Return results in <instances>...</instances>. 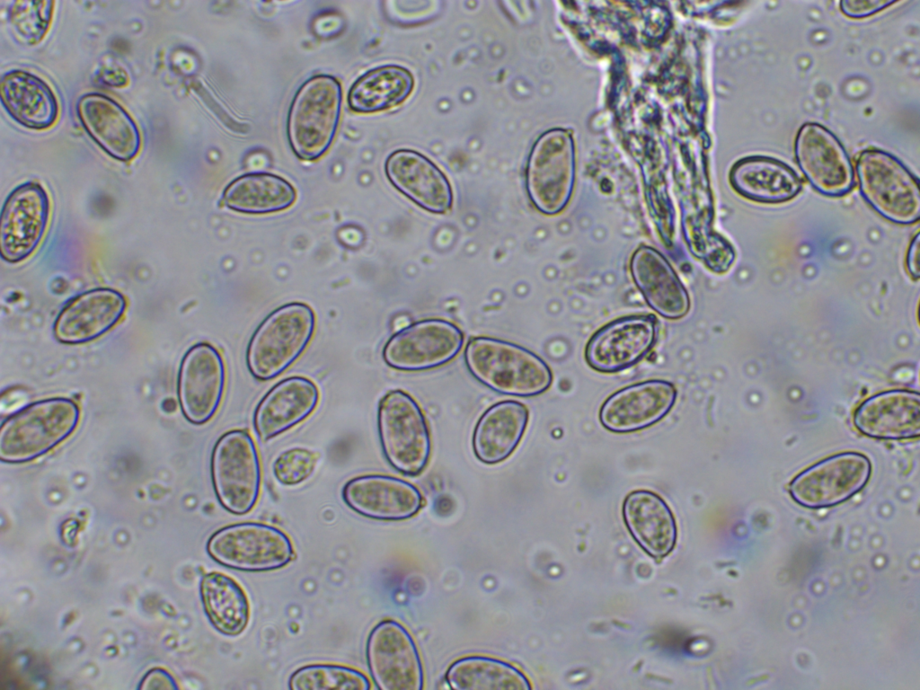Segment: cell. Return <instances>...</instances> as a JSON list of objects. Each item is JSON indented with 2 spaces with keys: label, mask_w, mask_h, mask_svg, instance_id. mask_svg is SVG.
I'll use <instances>...</instances> for the list:
<instances>
[{
  "label": "cell",
  "mask_w": 920,
  "mask_h": 690,
  "mask_svg": "<svg viewBox=\"0 0 920 690\" xmlns=\"http://www.w3.org/2000/svg\"><path fill=\"white\" fill-rule=\"evenodd\" d=\"M793 148L799 168L818 192L838 198L853 190V163L840 140L827 128L818 122L802 124Z\"/></svg>",
  "instance_id": "obj_12"
},
{
  "label": "cell",
  "mask_w": 920,
  "mask_h": 690,
  "mask_svg": "<svg viewBox=\"0 0 920 690\" xmlns=\"http://www.w3.org/2000/svg\"><path fill=\"white\" fill-rule=\"evenodd\" d=\"M0 96L8 114L19 124L36 130L51 127L58 116V102L50 86L24 70H11L0 81Z\"/></svg>",
  "instance_id": "obj_28"
},
{
  "label": "cell",
  "mask_w": 920,
  "mask_h": 690,
  "mask_svg": "<svg viewBox=\"0 0 920 690\" xmlns=\"http://www.w3.org/2000/svg\"><path fill=\"white\" fill-rule=\"evenodd\" d=\"M319 401V388L308 377L292 376L279 381L254 409L252 423L258 438L268 441L303 422Z\"/></svg>",
  "instance_id": "obj_22"
},
{
  "label": "cell",
  "mask_w": 920,
  "mask_h": 690,
  "mask_svg": "<svg viewBox=\"0 0 920 690\" xmlns=\"http://www.w3.org/2000/svg\"><path fill=\"white\" fill-rule=\"evenodd\" d=\"M853 421L863 435L878 439L900 440L920 435V395L908 390L882 392L863 401Z\"/></svg>",
  "instance_id": "obj_24"
},
{
  "label": "cell",
  "mask_w": 920,
  "mask_h": 690,
  "mask_svg": "<svg viewBox=\"0 0 920 690\" xmlns=\"http://www.w3.org/2000/svg\"><path fill=\"white\" fill-rule=\"evenodd\" d=\"M464 358L478 382L501 394L537 396L545 393L553 381L552 369L541 357L505 340L473 337L465 346Z\"/></svg>",
  "instance_id": "obj_1"
},
{
  "label": "cell",
  "mask_w": 920,
  "mask_h": 690,
  "mask_svg": "<svg viewBox=\"0 0 920 690\" xmlns=\"http://www.w3.org/2000/svg\"><path fill=\"white\" fill-rule=\"evenodd\" d=\"M529 420L527 407L515 400L500 401L478 419L472 446L476 458L486 464L508 459L521 442Z\"/></svg>",
  "instance_id": "obj_27"
},
{
  "label": "cell",
  "mask_w": 920,
  "mask_h": 690,
  "mask_svg": "<svg viewBox=\"0 0 920 690\" xmlns=\"http://www.w3.org/2000/svg\"><path fill=\"white\" fill-rule=\"evenodd\" d=\"M919 239L920 234H916L912 238L907 250L905 265L909 276L917 280L919 279Z\"/></svg>",
  "instance_id": "obj_37"
},
{
  "label": "cell",
  "mask_w": 920,
  "mask_h": 690,
  "mask_svg": "<svg viewBox=\"0 0 920 690\" xmlns=\"http://www.w3.org/2000/svg\"><path fill=\"white\" fill-rule=\"evenodd\" d=\"M49 215V198L41 184L26 181L14 188L1 210V258L12 264L29 258L44 237Z\"/></svg>",
  "instance_id": "obj_15"
},
{
  "label": "cell",
  "mask_w": 920,
  "mask_h": 690,
  "mask_svg": "<svg viewBox=\"0 0 920 690\" xmlns=\"http://www.w3.org/2000/svg\"><path fill=\"white\" fill-rule=\"evenodd\" d=\"M575 181L571 135L561 128L543 133L535 142L526 167V189L534 207L554 216L568 205Z\"/></svg>",
  "instance_id": "obj_9"
},
{
  "label": "cell",
  "mask_w": 920,
  "mask_h": 690,
  "mask_svg": "<svg viewBox=\"0 0 920 690\" xmlns=\"http://www.w3.org/2000/svg\"><path fill=\"white\" fill-rule=\"evenodd\" d=\"M342 90L339 80L318 75L298 89L290 105L287 133L295 155L314 161L331 146L341 117Z\"/></svg>",
  "instance_id": "obj_5"
},
{
  "label": "cell",
  "mask_w": 920,
  "mask_h": 690,
  "mask_svg": "<svg viewBox=\"0 0 920 690\" xmlns=\"http://www.w3.org/2000/svg\"><path fill=\"white\" fill-rule=\"evenodd\" d=\"M629 269L647 305L658 314L678 320L688 314L689 294L670 262L657 249L640 245L631 256Z\"/></svg>",
  "instance_id": "obj_23"
},
{
  "label": "cell",
  "mask_w": 920,
  "mask_h": 690,
  "mask_svg": "<svg viewBox=\"0 0 920 690\" xmlns=\"http://www.w3.org/2000/svg\"><path fill=\"white\" fill-rule=\"evenodd\" d=\"M854 174L861 196L880 217L897 225L918 222L919 181L898 157L876 147L863 149Z\"/></svg>",
  "instance_id": "obj_4"
},
{
  "label": "cell",
  "mask_w": 920,
  "mask_h": 690,
  "mask_svg": "<svg viewBox=\"0 0 920 690\" xmlns=\"http://www.w3.org/2000/svg\"><path fill=\"white\" fill-rule=\"evenodd\" d=\"M215 495L227 512L243 516L256 506L261 491L262 471L252 436L243 429L224 432L210 458Z\"/></svg>",
  "instance_id": "obj_7"
},
{
  "label": "cell",
  "mask_w": 920,
  "mask_h": 690,
  "mask_svg": "<svg viewBox=\"0 0 920 690\" xmlns=\"http://www.w3.org/2000/svg\"><path fill=\"white\" fill-rule=\"evenodd\" d=\"M677 399V389L669 381L650 379L634 383L611 394L602 402L599 422L616 434L641 431L662 420Z\"/></svg>",
  "instance_id": "obj_17"
},
{
  "label": "cell",
  "mask_w": 920,
  "mask_h": 690,
  "mask_svg": "<svg viewBox=\"0 0 920 690\" xmlns=\"http://www.w3.org/2000/svg\"><path fill=\"white\" fill-rule=\"evenodd\" d=\"M385 172L391 184L420 208L434 214L452 208L454 195L447 177L424 155L395 150L386 158Z\"/></svg>",
  "instance_id": "obj_20"
},
{
  "label": "cell",
  "mask_w": 920,
  "mask_h": 690,
  "mask_svg": "<svg viewBox=\"0 0 920 690\" xmlns=\"http://www.w3.org/2000/svg\"><path fill=\"white\" fill-rule=\"evenodd\" d=\"M445 679L456 690H529L526 676L514 665L502 659L470 655L455 660L447 669Z\"/></svg>",
  "instance_id": "obj_32"
},
{
  "label": "cell",
  "mask_w": 920,
  "mask_h": 690,
  "mask_svg": "<svg viewBox=\"0 0 920 690\" xmlns=\"http://www.w3.org/2000/svg\"><path fill=\"white\" fill-rule=\"evenodd\" d=\"M370 676L381 690H421V658L410 632L399 622L385 619L370 631L366 643Z\"/></svg>",
  "instance_id": "obj_11"
},
{
  "label": "cell",
  "mask_w": 920,
  "mask_h": 690,
  "mask_svg": "<svg viewBox=\"0 0 920 690\" xmlns=\"http://www.w3.org/2000/svg\"><path fill=\"white\" fill-rule=\"evenodd\" d=\"M464 336L450 321L420 320L394 332L383 348V359L392 368L418 372L442 367L462 349Z\"/></svg>",
  "instance_id": "obj_10"
},
{
  "label": "cell",
  "mask_w": 920,
  "mask_h": 690,
  "mask_svg": "<svg viewBox=\"0 0 920 690\" xmlns=\"http://www.w3.org/2000/svg\"><path fill=\"white\" fill-rule=\"evenodd\" d=\"M729 181L739 195L762 204L791 201L803 188L801 178L792 167L766 155H748L736 161L730 170Z\"/></svg>",
  "instance_id": "obj_25"
},
{
  "label": "cell",
  "mask_w": 920,
  "mask_h": 690,
  "mask_svg": "<svg viewBox=\"0 0 920 690\" xmlns=\"http://www.w3.org/2000/svg\"><path fill=\"white\" fill-rule=\"evenodd\" d=\"M207 553L218 564L245 572H267L288 566L296 558L289 535L273 525L243 521L216 530Z\"/></svg>",
  "instance_id": "obj_8"
},
{
  "label": "cell",
  "mask_w": 920,
  "mask_h": 690,
  "mask_svg": "<svg viewBox=\"0 0 920 690\" xmlns=\"http://www.w3.org/2000/svg\"><path fill=\"white\" fill-rule=\"evenodd\" d=\"M125 296L111 288H96L69 299L58 314L53 333L68 345L84 344L104 335L122 318Z\"/></svg>",
  "instance_id": "obj_19"
},
{
  "label": "cell",
  "mask_w": 920,
  "mask_h": 690,
  "mask_svg": "<svg viewBox=\"0 0 920 690\" xmlns=\"http://www.w3.org/2000/svg\"><path fill=\"white\" fill-rule=\"evenodd\" d=\"M53 2L19 1L13 4L11 23L28 43L35 44L45 35L51 20Z\"/></svg>",
  "instance_id": "obj_34"
},
{
  "label": "cell",
  "mask_w": 920,
  "mask_h": 690,
  "mask_svg": "<svg viewBox=\"0 0 920 690\" xmlns=\"http://www.w3.org/2000/svg\"><path fill=\"white\" fill-rule=\"evenodd\" d=\"M76 111L85 131L110 156L128 162L137 155L141 147L138 127L115 100L103 93H84L77 101Z\"/></svg>",
  "instance_id": "obj_21"
},
{
  "label": "cell",
  "mask_w": 920,
  "mask_h": 690,
  "mask_svg": "<svg viewBox=\"0 0 920 690\" xmlns=\"http://www.w3.org/2000/svg\"><path fill=\"white\" fill-rule=\"evenodd\" d=\"M376 423L388 464L402 474L420 475L430 459L431 436L417 401L401 389L388 391L378 402Z\"/></svg>",
  "instance_id": "obj_6"
},
{
  "label": "cell",
  "mask_w": 920,
  "mask_h": 690,
  "mask_svg": "<svg viewBox=\"0 0 920 690\" xmlns=\"http://www.w3.org/2000/svg\"><path fill=\"white\" fill-rule=\"evenodd\" d=\"M344 503L357 514L375 520L401 521L419 513L424 505L420 491L401 478L367 473L355 476L341 489Z\"/></svg>",
  "instance_id": "obj_18"
},
{
  "label": "cell",
  "mask_w": 920,
  "mask_h": 690,
  "mask_svg": "<svg viewBox=\"0 0 920 690\" xmlns=\"http://www.w3.org/2000/svg\"><path fill=\"white\" fill-rule=\"evenodd\" d=\"M624 524L636 543L650 556L661 559L675 547L677 527L667 502L649 490L626 495L622 506Z\"/></svg>",
  "instance_id": "obj_26"
},
{
  "label": "cell",
  "mask_w": 920,
  "mask_h": 690,
  "mask_svg": "<svg viewBox=\"0 0 920 690\" xmlns=\"http://www.w3.org/2000/svg\"><path fill=\"white\" fill-rule=\"evenodd\" d=\"M296 199L295 188L284 178L270 172H250L226 187L222 202L239 213L262 215L285 210Z\"/></svg>",
  "instance_id": "obj_30"
},
{
  "label": "cell",
  "mask_w": 920,
  "mask_h": 690,
  "mask_svg": "<svg viewBox=\"0 0 920 690\" xmlns=\"http://www.w3.org/2000/svg\"><path fill=\"white\" fill-rule=\"evenodd\" d=\"M654 314L616 318L588 339L584 358L588 366L603 374H615L638 364L652 350L659 333Z\"/></svg>",
  "instance_id": "obj_13"
},
{
  "label": "cell",
  "mask_w": 920,
  "mask_h": 690,
  "mask_svg": "<svg viewBox=\"0 0 920 690\" xmlns=\"http://www.w3.org/2000/svg\"><path fill=\"white\" fill-rule=\"evenodd\" d=\"M79 419V406L69 398L54 397L29 404L2 423L0 459L21 464L47 454L72 435Z\"/></svg>",
  "instance_id": "obj_2"
},
{
  "label": "cell",
  "mask_w": 920,
  "mask_h": 690,
  "mask_svg": "<svg viewBox=\"0 0 920 690\" xmlns=\"http://www.w3.org/2000/svg\"><path fill=\"white\" fill-rule=\"evenodd\" d=\"M315 329L313 309L302 302L283 305L258 325L248 342L246 365L261 382L284 373L307 348Z\"/></svg>",
  "instance_id": "obj_3"
},
{
  "label": "cell",
  "mask_w": 920,
  "mask_h": 690,
  "mask_svg": "<svg viewBox=\"0 0 920 690\" xmlns=\"http://www.w3.org/2000/svg\"><path fill=\"white\" fill-rule=\"evenodd\" d=\"M292 690H368L371 683L360 670L341 664L314 663L302 666L289 677Z\"/></svg>",
  "instance_id": "obj_33"
},
{
  "label": "cell",
  "mask_w": 920,
  "mask_h": 690,
  "mask_svg": "<svg viewBox=\"0 0 920 690\" xmlns=\"http://www.w3.org/2000/svg\"><path fill=\"white\" fill-rule=\"evenodd\" d=\"M897 1L890 0H852L839 3L841 12L853 19L866 18L889 7Z\"/></svg>",
  "instance_id": "obj_36"
},
{
  "label": "cell",
  "mask_w": 920,
  "mask_h": 690,
  "mask_svg": "<svg viewBox=\"0 0 920 690\" xmlns=\"http://www.w3.org/2000/svg\"><path fill=\"white\" fill-rule=\"evenodd\" d=\"M319 456L305 447H291L280 453L272 464V473L282 485L296 486L314 472Z\"/></svg>",
  "instance_id": "obj_35"
},
{
  "label": "cell",
  "mask_w": 920,
  "mask_h": 690,
  "mask_svg": "<svg viewBox=\"0 0 920 690\" xmlns=\"http://www.w3.org/2000/svg\"><path fill=\"white\" fill-rule=\"evenodd\" d=\"M226 385V370L219 350L208 342L191 346L178 374V400L183 416L194 425L208 422L218 411Z\"/></svg>",
  "instance_id": "obj_16"
},
{
  "label": "cell",
  "mask_w": 920,
  "mask_h": 690,
  "mask_svg": "<svg viewBox=\"0 0 920 690\" xmlns=\"http://www.w3.org/2000/svg\"><path fill=\"white\" fill-rule=\"evenodd\" d=\"M199 593L211 625L227 637L242 634L250 622V602L243 588L231 576L210 571L203 575Z\"/></svg>",
  "instance_id": "obj_29"
},
{
  "label": "cell",
  "mask_w": 920,
  "mask_h": 690,
  "mask_svg": "<svg viewBox=\"0 0 920 690\" xmlns=\"http://www.w3.org/2000/svg\"><path fill=\"white\" fill-rule=\"evenodd\" d=\"M871 471V462L864 455L840 453L796 475L790 483V493L807 508L834 506L860 491L868 482Z\"/></svg>",
  "instance_id": "obj_14"
},
{
  "label": "cell",
  "mask_w": 920,
  "mask_h": 690,
  "mask_svg": "<svg viewBox=\"0 0 920 690\" xmlns=\"http://www.w3.org/2000/svg\"><path fill=\"white\" fill-rule=\"evenodd\" d=\"M414 78L410 70L397 65L373 68L350 87L349 109L357 113H375L402 104L411 93Z\"/></svg>",
  "instance_id": "obj_31"
}]
</instances>
